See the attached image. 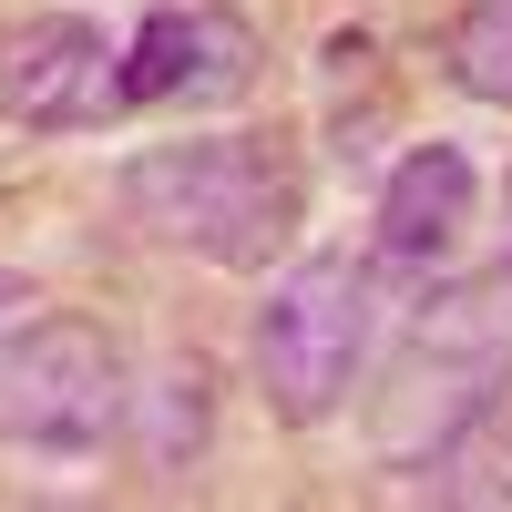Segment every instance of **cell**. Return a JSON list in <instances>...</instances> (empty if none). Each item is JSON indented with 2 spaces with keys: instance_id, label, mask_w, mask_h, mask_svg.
I'll list each match as a JSON object with an SVG mask.
<instances>
[{
  "instance_id": "1",
  "label": "cell",
  "mask_w": 512,
  "mask_h": 512,
  "mask_svg": "<svg viewBox=\"0 0 512 512\" xmlns=\"http://www.w3.org/2000/svg\"><path fill=\"white\" fill-rule=\"evenodd\" d=\"M502 390H512V267L420 297V318L390 359V390L369 410V441H379L390 472H420L451 431L502 410Z\"/></svg>"
},
{
  "instance_id": "2",
  "label": "cell",
  "mask_w": 512,
  "mask_h": 512,
  "mask_svg": "<svg viewBox=\"0 0 512 512\" xmlns=\"http://www.w3.org/2000/svg\"><path fill=\"white\" fill-rule=\"evenodd\" d=\"M123 216H134L154 246L205 256V267H267L287 246L297 216V185L267 144L246 134H205V144H144L123 164Z\"/></svg>"
},
{
  "instance_id": "3",
  "label": "cell",
  "mask_w": 512,
  "mask_h": 512,
  "mask_svg": "<svg viewBox=\"0 0 512 512\" xmlns=\"http://www.w3.org/2000/svg\"><path fill=\"white\" fill-rule=\"evenodd\" d=\"M369 267L359 256H297V267L267 287L256 308V390H267L277 420L318 431L338 420V400L359 390V359H369Z\"/></svg>"
},
{
  "instance_id": "4",
  "label": "cell",
  "mask_w": 512,
  "mask_h": 512,
  "mask_svg": "<svg viewBox=\"0 0 512 512\" xmlns=\"http://www.w3.org/2000/svg\"><path fill=\"white\" fill-rule=\"evenodd\" d=\"M123 349L93 318H21L0 338V441H31V451H93L103 431H123Z\"/></svg>"
},
{
  "instance_id": "5",
  "label": "cell",
  "mask_w": 512,
  "mask_h": 512,
  "mask_svg": "<svg viewBox=\"0 0 512 512\" xmlns=\"http://www.w3.org/2000/svg\"><path fill=\"white\" fill-rule=\"evenodd\" d=\"M123 103V52L103 41V21L82 11H31L0 31V123H31V134H82Z\"/></svg>"
},
{
  "instance_id": "6",
  "label": "cell",
  "mask_w": 512,
  "mask_h": 512,
  "mask_svg": "<svg viewBox=\"0 0 512 512\" xmlns=\"http://www.w3.org/2000/svg\"><path fill=\"white\" fill-rule=\"evenodd\" d=\"M256 31L236 0H154V11L134 21V41H123V103H236L256 93Z\"/></svg>"
},
{
  "instance_id": "7",
  "label": "cell",
  "mask_w": 512,
  "mask_h": 512,
  "mask_svg": "<svg viewBox=\"0 0 512 512\" xmlns=\"http://www.w3.org/2000/svg\"><path fill=\"white\" fill-rule=\"evenodd\" d=\"M472 205H482V175L461 144H410L390 164V185H379V256H400V267H431L472 236Z\"/></svg>"
},
{
  "instance_id": "8",
  "label": "cell",
  "mask_w": 512,
  "mask_h": 512,
  "mask_svg": "<svg viewBox=\"0 0 512 512\" xmlns=\"http://www.w3.org/2000/svg\"><path fill=\"white\" fill-rule=\"evenodd\" d=\"M410 482H420V492H441V502H512V420L482 410L472 431H451Z\"/></svg>"
},
{
  "instance_id": "9",
  "label": "cell",
  "mask_w": 512,
  "mask_h": 512,
  "mask_svg": "<svg viewBox=\"0 0 512 512\" xmlns=\"http://www.w3.org/2000/svg\"><path fill=\"white\" fill-rule=\"evenodd\" d=\"M451 82L472 103H492V113H512V0H472V11L451 21Z\"/></svg>"
},
{
  "instance_id": "10",
  "label": "cell",
  "mask_w": 512,
  "mask_h": 512,
  "mask_svg": "<svg viewBox=\"0 0 512 512\" xmlns=\"http://www.w3.org/2000/svg\"><path fill=\"white\" fill-rule=\"evenodd\" d=\"M154 420H164V431H154V472H175V461H195V441H205V369L185 359V369H164L154 379Z\"/></svg>"
},
{
  "instance_id": "11",
  "label": "cell",
  "mask_w": 512,
  "mask_h": 512,
  "mask_svg": "<svg viewBox=\"0 0 512 512\" xmlns=\"http://www.w3.org/2000/svg\"><path fill=\"white\" fill-rule=\"evenodd\" d=\"M31 308H41V297H31V287H21V277H0V338H11V328H21V318H31Z\"/></svg>"
}]
</instances>
